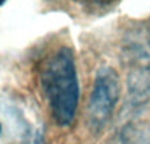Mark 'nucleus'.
<instances>
[{
  "label": "nucleus",
  "instance_id": "7ed1b4c3",
  "mask_svg": "<svg viewBox=\"0 0 150 144\" xmlns=\"http://www.w3.org/2000/svg\"><path fill=\"white\" fill-rule=\"evenodd\" d=\"M121 58L129 75H150V20L134 21L121 38Z\"/></svg>",
  "mask_w": 150,
  "mask_h": 144
},
{
  "label": "nucleus",
  "instance_id": "39448f33",
  "mask_svg": "<svg viewBox=\"0 0 150 144\" xmlns=\"http://www.w3.org/2000/svg\"><path fill=\"white\" fill-rule=\"evenodd\" d=\"M1 132H3V126H1V123H0V136H1Z\"/></svg>",
  "mask_w": 150,
  "mask_h": 144
},
{
  "label": "nucleus",
  "instance_id": "f257e3e1",
  "mask_svg": "<svg viewBox=\"0 0 150 144\" xmlns=\"http://www.w3.org/2000/svg\"><path fill=\"white\" fill-rule=\"evenodd\" d=\"M41 88L53 119L59 127L73 124L79 106V76L73 50L61 47L44 63Z\"/></svg>",
  "mask_w": 150,
  "mask_h": 144
},
{
  "label": "nucleus",
  "instance_id": "f03ea898",
  "mask_svg": "<svg viewBox=\"0 0 150 144\" xmlns=\"http://www.w3.org/2000/svg\"><path fill=\"white\" fill-rule=\"evenodd\" d=\"M120 77L112 67H101L96 72L87 103V122L91 131L99 134L112 119L120 100Z\"/></svg>",
  "mask_w": 150,
  "mask_h": 144
},
{
  "label": "nucleus",
  "instance_id": "20e7f679",
  "mask_svg": "<svg viewBox=\"0 0 150 144\" xmlns=\"http://www.w3.org/2000/svg\"><path fill=\"white\" fill-rule=\"evenodd\" d=\"M108 144H150V124L141 121L128 122L117 130Z\"/></svg>",
  "mask_w": 150,
  "mask_h": 144
}]
</instances>
